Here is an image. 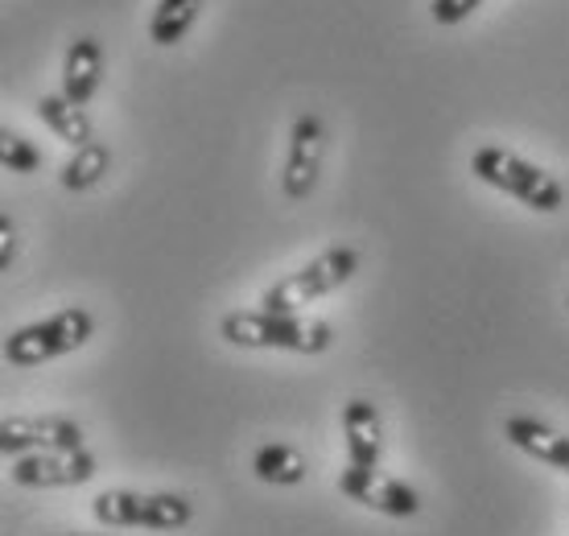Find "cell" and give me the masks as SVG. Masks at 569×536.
<instances>
[{"label": "cell", "mask_w": 569, "mask_h": 536, "mask_svg": "<svg viewBox=\"0 0 569 536\" xmlns=\"http://www.w3.org/2000/svg\"><path fill=\"white\" fill-rule=\"evenodd\" d=\"M17 265V224L9 215H0V268Z\"/></svg>", "instance_id": "cell-18"}, {"label": "cell", "mask_w": 569, "mask_h": 536, "mask_svg": "<svg viewBox=\"0 0 569 536\" xmlns=\"http://www.w3.org/2000/svg\"><path fill=\"white\" fill-rule=\"evenodd\" d=\"M0 450L9 458L38 450H83V425L62 413L46 417H4L0 421Z\"/></svg>", "instance_id": "cell-9"}, {"label": "cell", "mask_w": 569, "mask_h": 536, "mask_svg": "<svg viewBox=\"0 0 569 536\" xmlns=\"http://www.w3.org/2000/svg\"><path fill=\"white\" fill-rule=\"evenodd\" d=\"M339 492L347 499H356L363 508L380 512V516H397V520H409L421 512V495L409 487V483L385 475L380 466H342L339 470Z\"/></svg>", "instance_id": "cell-8"}, {"label": "cell", "mask_w": 569, "mask_h": 536, "mask_svg": "<svg viewBox=\"0 0 569 536\" xmlns=\"http://www.w3.org/2000/svg\"><path fill=\"white\" fill-rule=\"evenodd\" d=\"M566 306H569V301H566Z\"/></svg>", "instance_id": "cell-21"}, {"label": "cell", "mask_w": 569, "mask_h": 536, "mask_svg": "<svg viewBox=\"0 0 569 536\" xmlns=\"http://www.w3.org/2000/svg\"><path fill=\"white\" fill-rule=\"evenodd\" d=\"M342 438H347V458L356 466H380V458H385V417L368 396H351L342 405Z\"/></svg>", "instance_id": "cell-10"}, {"label": "cell", "mask_w": 569, "mask_h": 536, "mask_svg": "<svg viewBox=\"0 0 569 536\" xmlns=\"http://www.w3.org/2000/svg\"><path fill=\"white\" fill-rule=\"evenodd\" d=\"M91 516L103 528H153V533H178L194 520V504L173 492H100L91 499Z\"/></svg>", "instance_id": "cell-4"}, {"label": "cell", "mask_w": 569, "mask_h": 536, "mask_svg": "<svg viewBox=\"0 0 569 536\" xmlns=\"http://www.w3.org/2000/svg\"><path fill=\"white\" fill-rule=\"evenodd\" d=\"M96 454L87 450H38V454H21L9 466V479L17 487H29V492H54V487H83V483L96 479Z\"/></svg>", "instance_id": "cell-7"}, {"label": "cell", "mask_w": 569, "mask_h": 536, "mask_svg": "<svg viewBox=\"0 0 569 536\" xmlns=\"http://www.w3.org/2000/svg\"><path fill=\"white\" fill-rule=\"evenodd\" d=\"M219 335L231 347L248 351H293V355H327L335 347V326L306 314L277 310H231L219 322Z\"/></svg>", "instance_id": "cell-1"}, {"label": "cell", "mask_w": 569, "mask_h": 536, "mask_svg": "<svg viewBox=\"0 0 569 536\" xmlns=\"http://www.w3.org/2000/svg\"><path fill=\"white\" fill-rule=\"evenodd\" d=\"M38 116H42V125L54 132L58 141L74 145V149H83V145L96 141V125H91L87 108H83V103H71L62 91H58V96L38 99Z\"/></svg>", "instance_id": "cell-12"}, {"label": "cell", "mask_w": 569, "mask_h": 536, "mask_svg": "<svg viewBox=\"0 0 569 536\" xmlns=\"http://www.w3.org/2000/svg\"><path fill=\"white\" fill-rule=\"evenodd\" d=\"M322 157H327V125L322 116L301 112L289 128V153H284L281 190L289 202H306L322 178Z\"/></svg>", "instance_id": "cell-6"}, {"label": "cell", "mask_w": 569, "mask_h": 536, "mask_svg": "<svg viewBox=\"0 0 569 536\" xmlns=\"http://www.w3.org/2000/svg\"><path fill=\"white\" fill-rule=\"evenodd\" d=\"M0 161H4V170L9 173H33L46 157H42V149H38L33 141H26L21 132L4 128V137H0Z\"/></svg>", "instance_id": "cell-16"}, {"label": "cell", "mask_w": 569, "mask_h": 536, "mask_svg": "<svg viewBox=\"0 0 569 536\" xmlns=\"http://www.w3.org/2000/svg\"><path fill=\"white\" fill-rule=\"evenodd\" d=\"M103 83V46L100 38H74L67 58H62V96L71 103H91Z\"/></svg>", "instance_id": "cell-11"}, {"label": "cell", "mask_w": 569, "mask_h": 536, "mask_svg": "<svg viewBox=\"0 0 569 536\" xmlns=\"http://www.w3.org/2000/svg\"><path fill=\"white\" fill-rule=\"evenodd\" d=\"M479 4H483V0H433V4H429V17H433V26H458V21H467Z\"/></svg>", "instance_id": "cell-17"}, {"label": "cell", "mask_w": 569, "mask_h": 536, "mask_svg": "<svg viewBox=\"0 0 569 536\" xmlns=\"http://www.w3.org/2000/svg\"><path fill=\"white\" fill-rule=\"evenodd\" d=\"M470 173H475L479 182L496 186L503 195H512L516 202H525L528 211L553 215L566 207V186L557 182L553 173L525 161V157L508 153V149H499V145H479V149L470 153Z\"/></svg>", "instance_id": "cell-2"}, {"label": "cell", "mask_w": 569, "mask_h": 536, "mask_svg": "<svg viewBox=\"0 0 569 536\" xmlns=\"http://www.w3.org/2000/svg\"><path fill=\"white\" fill-rule=\"evenodd\" d=\"M207 0H157L153 17H149V38L153 46H178L199 21Z\"/></svg>", "instance_id": "cell-15"}, {"label": "cell", "mask_w": 569, "mask_h": 536, "mask_svg": "<svg viewBox=\"0 0 569 536\" xmlns=\"http://www.w3.org/2000/svg\"><path fill=\"white\" fill-rule=\"evenodd\" d=\"M96 335V318L83 306H71V310H58L42 322H26L17 326L13 335L4 339V359L13 367H38L50 364L58 355L79 351L87 339Z\"/></svg>", "instance_id": "cell-5"}, {"label": "cell", "mask_w": 569, "mask_h": 536, "mask_svg": "<svg viewBox=\"0 0 569 536\" xmlns=\"http://www.w3.org/2000/svg\"><path fill=\"white\" fill-rule=\"evenodd\" d=\"M46 536H96V533H46Z\"/></svg>", "instance_id": "cell-19"}, {"label": "cell", "mask_w": 569, "mask_h": 536, "mask_svg": "<svg viewBox=\"0 0 569 536\" xmlns=\"http://www.w3.org/2000/svg\"><path fill=\"white\" fill-rule=\"evenodd\" d=\"M108 166H112V149L100 141H91L67 157V166L58 170V182H62V190H71V195H83V190L103 182Z\"/></svg>", "instance_id": "cell-14"}, {"label": "cell", "mask_w": 569, "mask_h": 536, "mask_svg": "<svg viewBox=\"0 0 569 536\" xmlns=\"http://www.w3.org/2000/svg\"><path fill=\"white\" fill-rule=\"evenodd\" d=\"M561 475H569V458H566V463H561Z\"/></svg>", "instance_id": "cell-20"}, {"label": "cell", "mask_w": 569, "mask_h": 536, "mask_svg": "<svg viewBox=\"0 0 569 536\" xmlns=\"http://www.w3.org/2000/svg\"><path fill=\"white\" fill-rule=\"evenodd\" d=\"M252 475H257L260 483H269V487H298V483H306L310 466H306L301 450L284 446V441H269V446H260L257 458H252Z\"/></svg>", "instance_id": "cell-13"}, {"label": "cell", "mask_w": 569, "mask_h": 536, "mask_svg": "<svg viewBox=\"0 0 569 536\" xmlns=\"http://www.w3.org/2000/svg\"><path fill=\"white\" fill-rule=\"evenodd\" d=\"M359 272V252L356 248H330V252L313 256L310 265L289 272L281 281H272L264 294H260V310H277V314H301L306 306L330 297L335 289L351 281Z\"/></svg>", "instance_id": "cell-3"}]
</instances>
